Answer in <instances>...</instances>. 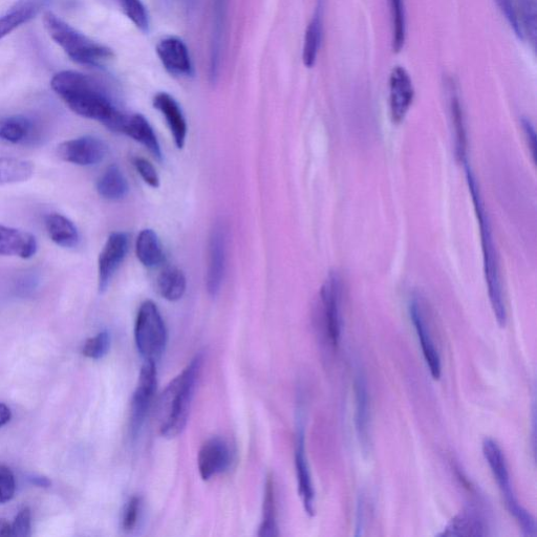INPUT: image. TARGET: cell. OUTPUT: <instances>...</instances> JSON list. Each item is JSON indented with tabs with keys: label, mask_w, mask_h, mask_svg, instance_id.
I'll return each mask as SVG.
<instances>
[{
	"label": "cell",
	"mask_w": 537,
	"mask_h": 537,
	"mask_svg": "<svg viewBox=\"0 0 537 537\" xmlns=\"http://www.w3.org/2000/svg\"><path fill=\"white\" fill-rule=\"evenodd\" d=\"M51 87L72 112L119 133L125 115L94 78L75 71H62L53 77Z\"/></svg>",
	"instance_id": "1"
},
{
	"label": "cell",
	"mask_w": 537,
	"mask_h": 537,
	"mask_svg": "<svg viewBox=\"0 0 537 537\" xmlns=\"http://www.w3.org/2000/svg\"><path fill=\"white\" fill-rule=\"evenodd\" d=\"M203 363L204 355L197 354L182 373L170 381L162 393L158 406V420L159 431L164 438H177L187 426Z\"/></svg>",
	"instance_id": "2"
},
{
	"label": "cell",
	"mask_w": 537,
	"mask_h": 537,
	"mask_svg": "<svg viewBox=\"0 0 537 537\" xmlns=\"http://www.w3.org/2000/svg\"><path fill=\"white\" fill-rule=\"evenodd\" d=\"M465 175L468 188L471 195L472 203L478 219L481 244L483 252L484 274L487 285L490 305L501 328H505L507 324V309L503 293L501 270L499 263V255L497 252L488 213L482 198L480 186L477 178L472 171L467 161L464 162Z\"/></svg>",
	"instance_id": "3"
},
{
	"label": "cell",
	"mask_w": 537,
	"mask_h": 537,
	"mask_svg": "<svg viewBox=\"0 0 537 537\" xmlns=\"http://www.w3.org/2000/svg\"><path fill=\"white\" fill-rule=\"evenodd\" d=\"M44 25L63 52L81 66L101 68L114 58L110 48L79 32L51 11L45 13Z\"/></svg>",
	"instance_id": "4"
},
{
	"label": "cell",
	"mask_w": 537,
	"mask_h": 537,
	"mask_svg": "<svg viewBox=\"0 0 537 537\" xmlns=\"http://www.w3.org/2000/svg\"><path fill=\"white\" fill-rule=\"evenodd\" d=\"M484 458L489 465L494 479L503 494L505 505L515 521L518 522L525 536L536 535V523L533 515L520 503L511 485L507 461L500 445L491 438L482 444Z\"/></svg>",
	"instance_id": "5"
},
{
	"label": "cell",
	"mask_w": 537,
	"mask_h": 537,
	"mask_svg": "<svg viewBox=\"0 0 537 537\" xmlns=\"http://www.w3.org/2000/svg\"><path fill=\"white\" fill-rule=\"evenodd\" d=\"M168 334L164 319L152 300H146L137 314L135 341L144 361L157 363L167 346Z\"/></svg>",
	"instance_id": "6"
},
{
	"label": "cell",
	"mask_w": 537,
	"mask_h": 537,
	"mask_svg": "<svg viewBox=\"0 0 537 537\" xmlns=\"http://www.w3.org/2000/svg\"><path fill=\"white\" fill-rule=\"evenodd\" d=\"M319 321L322 333L333 349H337L342 333V279L330 272L319 292Z\"/></svg>",
	"instance_id": "7"
},
{
	"label": "cell",
	"mask_w": 537,
	"mask_h": 537,
	"mask_svg": "<svg viewBox=\"0 0 537 537\" xmlns=\"http://www.w3.org/2000/svg\"><path fill=\"white\" fill-rule=\"evenodd\" d=\"M158 373L155 362L144 361L131 402L130 436L137 440L146 422L157 392Z\"/></svg>",
	"instance_id": "8"
},
{
	"label": "cell",
	"mask_w": 537,
	"mask_h": 537,
	"mask_svg": "<svg viewBox=\"0 0 537 537\" xmlns=\"http://www.w3.org/2000/svg\"><path fill=\"white\" fill-rule=\"evenodd\" d=\"M295 470L298 493L309 517L315 515V489L306 450V432L302 417H299L295 441Z\"/></svg>",
	"instance_id": "9"
},
{
	"label": "cell",
	"mask_w": 537,
	"mask_h": 537,
	"mask_svg": "<svg viewBox=\"0 0 537 537\" xmlns=\"http://www.w3.org/2000/svg\"><path fill=\"white\" fill-rule=\"evenodd\" d=\"M408 312H410L429 373L435 380H439L442 374L441 357L427 325L425 308L419 297L412 298Z\"/></svg>",
	"instance_id": "10"
},
{
	"label": "cell",
	"mask_w": 537,
	"mask_h": 537,
	"mask_svg": "<svg viewBox=\"0 0 537 537\" xmlns=\"http://www.w3.org/2000/svg\"><path fill=\"white\" fill-rule=\"evenodd\" d=\"M107 153L105 143L99 138L84 136L61 143L57 148L58 157L78 166H93L103 161Z\"/></svg>",
	"instance_id": "11"
},
{
	"label": "cell",
	"mask_w": 537,
	"mask_h": 537,
	"mask_svg": "<svg viewBox=\"0 0 537 537\" xmlns=\"http://www.w3.org/2000/svg\"><path fill=\"white\" fill-rule=\"evenodd\" d=\"M226 229L224 224L213 226L209 240V261L206 287L210 296L216 297L222 288L226 269Z\"/></svg>",
	"instance_id": "12"
},
{
	"label": "cell",
	"mask_w": 537,
	"mask_h": 537,
	"mask_svg": "<svg viewBox=\"0 0 537 537\" xmlns=\"http://www.w3.org/2000/svg\"><path fill=\"white\" fill-rule=\"evenodd\" d=\"M128 235L114 232L107 239L98 260V287L101 293L109 288L112 278L123 263L128 251Z\"/></svg>",
	"instance_id": "13"
},
{
	"label": "cell",
	"mask_w": 537,
	"mask_h": 537,
	"mask_svg": "<svg viewBox=\"0 0 537 537\" xmlns=\"http://www.w3.org/2000/svg\"><path fill=\"white\" fill-rule=\"evenodd\" d=\"M415 99V89L410 74L402 67L393 69L390 77V114L394 124H401Z\"/></svg>",
	"instance_id": "14"
},
{
	"label": "cell",
	"mask_w": 537,
	"mask_h": 537,
	"mask_svg": "<svg viewBox=\"0 0 537 537\" xmlns=\"http://www.w3.org/2000/svg\"><path fill=\"white\" fill-rule=\"evenodd\" d=\"M232 463L229 444L216 437L206 441L199 451L198 468L204 481H209L223 474Z\"/></svg>",
	"instance_id": "15"
},
{
	"label": "cell",
	"mask_w": 537,
	"mask_h": 537,
	"mask_svg": "<svg viewBox=\"0 0 537 537\" xmlns=\"http://www.w3.org/2000/svg\"><path fill=\"white\" fill-rule=\"evenodd\" d=\"M157 55L165 70L177 77H189L193 66L189 50L185 42L178 37H166L159 41Z\"/></svg>",
	"instance_id": "16"
},
{
	"label": "cell",
	"mask_w": 537,
	"mask_h": 537,
	"mask_svg": "<svg viewBox=\"0 0 537 537\" xmlns=\"http://www.w3.org/2000/svg\"><path fill=\"white\" fill-rule=\"evenodd\" d=\"M355 427L356 434L364 454H369L371 447V400L368 382L359 372L355 378Z\"/></svg>",
	"instance_id": "17"
},
{
	"label": "cell",
	"mask_w": 537,
	"mask_h": 537,
	"mask_svg": "<svg viewBox=\"0 0 537 537\" xmlns=\"http://www.w3.org/2000/svg\"><path fill=\"white\" fill-rule=\"evenodd\" d=\"M42 131L38 123L25 115L0 118V142L12 145H35Z\"/></svg>",
	"instance_id": "18"
},
{
	"label": "cell",
	"mask_w": 537,
	"mask_h": 537,
	"mask_svg": "<svg viewBox=\"0 0 537 537\" xmlns=\"http://www.w3.org/2000/svg\"><path fill=\"white\" fill-rule=\"evenodd\" d=\"M489 523L484 513L471 505L460 511L441 532L440 536H486L489 535Z\"/></svg>",
	"instance_id": "19"
},
{
	"label": "cell",
	"mask_w": 537,
	"mask_h": 537,
	"mask_svg": "<svg viewBox=\"0 0 537 537\" xmlns=\"http://www.w3.org/2000/svg\"><path fill=\"white\" fill-rule=\"evenodd\" d=\"M38 250L35 236L27 231L0 225V256L29 260Z\"/></svg>",
	"instance_id": "20"
},
{
	"label": "cell",
	"mask_w": 537,
	"mask_h": 537,
	"mask_svg": "<svg viewBox=\"0 0 537 537\" xmlns=\"http://www.w3.org/2000/svg\"><path fill=\"white\" fill-rule=\"evenodd\" d=\"M153 104L155 109L165 117L177 147L182 149L187 137V123L180 104L173 96L164 92L155 96Z\"/></svg>",
	"instance_id": "21"
},
{
	"label": "cell",
	"mask_w": 537,
	"mask_h": 537,
	"mask_svg": "<svg viewBox=\"0 0 537 537\" xmlns=\"http://www.w3.org/2000/svg\"><path fill=\"white\" fill-rule=\"evenodd\" d=\"M119 133L131 137L135 141L141 143L149 150L150 154H153L159 161L163 159L162 149L154 132V128L143 115H125Z\"/></svg>",
	"instance_id": "22"
},
{
	"label": "cell",
	"mask_w": 537,
	"mask_h": 537,
	"mask_svg": "<svg viewBox=\"0 0 537 537\" xmlns=\"http://www.w3.org/2000/svg\"><path fill=\"white\" fill-rule=\"evenodd\" d=\"M47 0H23L0 15V39L29 23L45 7Z\"/></svg>",
	"instance_id": "23"
},
{
	"label": "cell",
	"mask_w": 537,
	"mask_h": 537,
	"mask_svg": "<svg viewBox=\"0 0 537 537\" xmlns=\"http://www.w3.org/2000/svg\"><path fill=\"white\" fill-rule=\"evenodd\" d=\"M515 34L528 40L533 49L537 36V0H513Z\"/></svg>",
	"instance_id": "24"
},
{
	"label": "cell",
	"mask_w": 537,
	"mask_h": 537,
	"mask_svg": "<svg viewBox=\"0 0 537 537\" xmlns=\"http://www.w3.org/2000/svg\"><path fill=\"white\" fill-rule=\"evenodd\" d=\"M46 228L50 239L62 248L78 246L80 234L75 224L62 214L52 213L46 218Z\"/></svg>",
	"instance_id": "25"
},
{
	"label": "cell",
	"mask_w": 537,
	"mask_h": 537,
	"mask_svg": "<svg viewBox=\"0 0 537 537\" xmlns=\"http://www.w3.org/2000/svg\"><path fill=\"white\" fill-rule=\"evenodd\" d=\"M136 253L138 260L147 268H155L165 262L160 240L152 229H144L140 232L136 242Z\"/></svg>",
	"instance_id": "26"
},
{
	"label": "cell",
	"mask_w": 537,
	"mask_h": 537,
	"mask_svg": "<svg viewBox=\"0 0 537 537\" xmlns=\"http://www.w3.org/2000/svg\"><path fill=\"white\" fill-rule=\"evenodd\" d=\"M99 195L106 200L119 201L130 191L127 180L117 165H112L104 171L97 182Z\"/></svg>",
	"instance_id": "27"
},
{
	"label": "cell",
	"mask_w": 537,
	"mask_h": 537,
	"mask_svg": "<svg viewBox=\"0 0 537 537\" xmlns=\"http://www.w3.org/2000/svg\"><path fill=\"white\" fill-rule=\"evenodd\" d=\"M449 109L455 131L456 155L461 162H464L466 161L467 150L465 117L460 96L454 85L450 87Z\"/></svg>",
	"instance_id": "28"
},
{
	"label": "cell",
	"mask_w": 537,
	"mask_h": 537,
	"mask_svg": "<svg viewBox=\"0 0 537 537\" xmlns=\"http://www.w3.org/2000/svg\"><path fill=\"white\" fill-rule=\"evenodd\" d=\"M186 288V276L177 268H167L158 277V292L168 302H178L184 296Z\"/></svg>",
	"instance_id": "29"
},
{
	"label": "cell",
	"mask_w": 537,
	"mask_h": 537,
	"mask_svg": "<svg viewBox=\"0 0 537 537\" xmlns=\"http://www.w3.org/2000/svg\"><path fill=\"white\" fill-rule=\"evenodd\" d=\"M259 535L262 537H275L279 535L277 526L276 491L272 476L267 478L265 485L263 519Z\"/></svg>",
	"instance_id": "30"
},
{
	"label": "cell",
	"mask_w": 537,
	"mask_h": 537,
	"mask_svg": "<svg viewBox=\"0 0 537 537\" xmlns=\"http://www.w3.org/2000/svg\"><path fill=\"white\" fill-rule=\"evenodd\" d=\"M322 40V21L319 13H316L306 30L303 61L305 67L312 69L317 61Z\"/></svg>",
	"instance_id": "31"
},
{
	"label": "cell",
	"mask_w": 537,
	"mask_h": 537,
	"mask_svg": "<svg viewBox=\"0 0 537 537\" xmlns=\"http://www.w3.org/2000/svg\"><path fill=\"white\" fill-rule=\"evenodd\" d=\"M392 16L393 50L401 52L406 40V12L404 0H390Z\"/></svg>",
	"instance_id": "32"
},
{
	"label": "cell",
	"mask_w": 537,
	"mask_h": 537,
	"mask_svg": "<svg viewBox=\"0 0 537 537\" xmlns=\"http://www.w3.org/2000/svg\"><path fill=\"white\" fill-rule=\"evenodd\" d=\"M128 19L142 32L149 30V15L141 0H118Z\"/></svg>",
	"instance_id": "33"
},
{
	"label": "cell",
	"mask_w": 537,
	"mask_h": 537,
	"mask_svg": "<svg viewBox=\"0 0 537 537\" xmlns=\"http://www.w3.org/2000/svg\"><path fill=\"white\" fill-rule=\"evenodd\" d=\"M111 335L107 331H103L85 342L82 353L85 357L99 360L107 355L111 350Z\"/></svg>",
	"instance_id": "34"
},
{
	"label": "cell",
	"mask_w": 537,
	"mask_h": 537,
	"mask_svg": "<svg viewBox=\"0 0 537 537\" xmlns=\"http://www.w3.org/2000/svg\"><path fill=\"white\" fill-rule=\"evenodd\" d=\"M142 511V499L140 497L134 496L130 501H128L124 507L121 527L123 531L127 533H132L136 530Z\"/></svg>",
	"instance_id": "35"
},
{
	"label": "cell",
	"mask_w": 537,
	"mask_h": 537,
	"mask_svg": "<svg viewBox=\"0 0 537 537\" xmlns=\"http://www.w3.org/2000/svg\"><path fill=\"white\" fill-rule=\"evenodd\" d=\"M16 491V482L11 469L7 466H0V504L10 502Z\"/></svg>",
	"instance_id": "36"
},
{
	"label": "cell",
	"mask_w": 537,
	"mask_h": 537,
	"mask_svg": "<svg viewBox=\"0 0 537 537\" xmlns=\"http://www.w3.org/2000/svg\"><path fill=\"white\" fill-rule=\"evenodd\" d=\"M133 164L146 184L153 188H158L160 186L159 175L152 163L146 159L135 157L133 159Z\"/></svg>",
	"instance_id": "37"
},
{
	"label": "cell",
	"mask_w": 537,
	"mask_h": 537,
	"mask_svg": "<svg viewBox=\"0 0 537 537\" xmlns=\"http://www.w3.org/2000/svg\"><path fill=\"white\" fill-rule=\"evenodd\" d=\"M31 535V510H20L12 524V536L27 537Z\"/></svg>",
	"instance_id": "38"
},
{
	"label": "cell",
	"mask_w": 537,
	"mask_h": 537,
	"mask_svg": "<svg viewBox=\"0 0 537 537\" xmlns=\"http://www.w3.org/2000/svg\"><path fill=\"white\" fill-rule=\"evenodd\" d=\"M522 128L523 132L525 134V138L528 144V147L530 148V152L532 157H535V145H536V137H535V130L533 124L530 122V120L523 118L522 119Z\"/></svg>",
	"instance_id": "39"
},
{
	"label": "cell",
	"mask_w": 537,
	"mask_h": 537,
	"mask_svg": "<svg viewBox=\"0 0 537 537\" xmlns=\"http://www.w3.org/2000/svg\"><path fill=\"white\" fill-rule=\"evenodd\" d=\"M498 7L500 8L502 14L508 21V24L515 32V21L513 14V0H496Z\"/></svg>",
	"instance_id": "40"
},
{
	"label": "cell",
	"mask_w": 537,
	"mask_h": 537,
	"mask_svg": "<svg viewBox=\"0 0 537 537\" xmlns=\"http://www.w3.org/2000/svg\"><path fill=\"white\" fill-rule=\"evenodd\" d=\"M364 499L363 497H360L358 500L357 505V519H356V530L358 531L356 535L362 534V530L364 528Z\"/></svg>",
	"instance_id": "41"
},
{
	"label": "cell",
	"mask_w": 537,
	"mask_h": 537,
	"mask_svg": "<svg viewBox=\"0 0 537 537\" xmlns=\"http://www.w3.org/2000/svg\"><path fill=\"white\" fill-rule=\"evenodd\" d=\"M11 418L12 413L10 408L4 403H0V427H3L9 423Z\"/></svg>",
	"instance_id": "42"
},
{
	"label": "cell",
	"mask_w": 537,
	"mask_h": 537,
	"mask_svg": "<svg viewBox=\"0 0 537 537\" xmlns=\"http://www.w3.org/2000/svg\"><path fill=\"white\" fill-rule=\"evenodd\" d=\"M29 481L31 484L41 488H48L51 486V481L46 477L33 476L29 478Z\"/></svg>",
	"instance_id": "43"
},
{
	"label": "cell",
	"mask_w": 537,
	"mask_h": 537,
	"mask_svg": "<svg viewBox=\"0 0 537 537\" xmlns=\"http://www.w3.org/2000/svg\"><path fill=\"white\" fill-rule=\"evenodd\" d=\"M12 536V525L5 519H0V537Z\"/></svg>",
	"instance_id": "44"
}]
</instances>
